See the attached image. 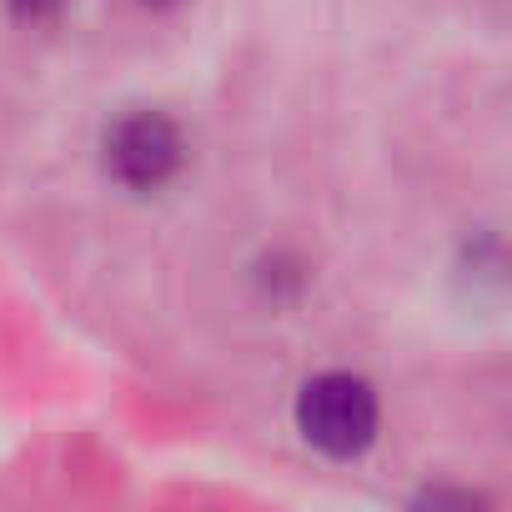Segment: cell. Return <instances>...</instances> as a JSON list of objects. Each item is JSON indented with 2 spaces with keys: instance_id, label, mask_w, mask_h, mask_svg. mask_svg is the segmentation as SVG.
Returning a JSON list of instances; mask_svg holds the SVG:
<instances>
[{
  "instance_id": "cell-1",
  "label": "cell",
  "mask_w": 512,
  "mask_h": 512,
  "mask_svg": "<svg viewBox=\"0 0 512 512\" xmlns=\"http://www.w3.org/2000/svg\"><path fill=\"white\" fill-rule=\"evenodd\" d=\"M377 392L352 372H322L297 397L302 437L327 457H362L377 442Z\"/></svg>"
},
{
  "instance_id": "cell-2",
  "label": "cell",
  "mask_w": 512,
  "mask_h": 512,
  "mask_svg": "<svg viewBox=\"0 0 512 512\" xmlns=\"http://www.w3.org/2000/svg\"><path fill=\"white\" fill-rule=\"evenodd\" d=\"M106 171L131 191H161L181 171V131L161 111H131L111 121L101 141Z\"/></svg>"
},
{
  "instance_id": "cell-3",
  "label": "cell",
  "mask_w": 512,
  "mask_h": 512,
  "mask_svg": "<svg viewBox=\"0 0 512 512\" xmlns=\"http://www.w3.org/2000/svg\"><path fill=\"white\" fill-rule=\"evenodd\" d=\"M61 6H66V0H11V11H16L21 21H51Z\"/></svg>"
}]
</instances>
